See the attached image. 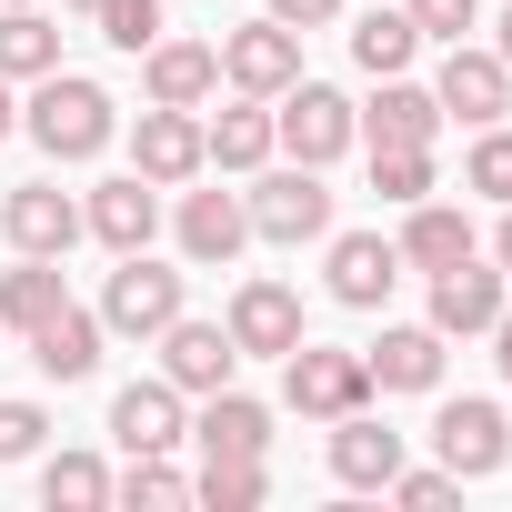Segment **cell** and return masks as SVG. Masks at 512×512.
Listing matches in <instances>:
<instances>
[{
	"mask_svg": "<svg viewBox=\"0 0 512 512\" xmlns=\"http://www.w3.org/2000/svg\"><path fill=\"white\" fill-rule=\"evenodd\" d=\"M322 292L342 312H382L402 292V251L382 231H322Z\"/></svg>",
	"mask_w": 512,
	"mask_h": 512,
	"instance_id": "8",
	"label": "cell"
},
{
	"mask_svg": "<svg viewBox=\"0 0 512 512\" xmlns=\"http://www.w3.org/2000/svg\"><path fill=\"white\" fill-rule=\"evenodd\" d=\"M0 231H11V251H41V262H61V251L81 241V201L61 181H21L11 201H0Z\"/></svg>",
	"mask_w": 512,
	"mask_h": 512,
	"instance_id": "20",
	"label": "cell"
},
{
	"mask_svg": "<svg viewBox=\"0 0 512 512\" xmlns=\"http://www.w3.org/2000/svg\"><path fill=\"white\" fill-rule=\"evenodd\" d=\"M352 121H362L372 151H432V141H442V101H432V81H412V71H382V91L352 101Z\"/></svg>",
	"mask_w": 512,
	"mask_h": 512,
	"instance_id": "11",
	"label": "cell"
},
{
	"mask_svg": "<svg viewBox=\"0 0 512 512\" xmlns=\"http://www.w3.org/2000/svg\"><path fill=\"white\" fill-rule=\"evenodd\" d=\"M272 141L292 151V161H312V171H332L352 141H362V121H352V91H332V81H292V91H272Z\"/></svg>",
	"mask_w": 512,
	"mask_h": 512,
	"instance_id": "4",
	"label": "cell"
},
{
	"mask_svg": "<svg viewBox=\"0 0 512 512\" xmlns=\"http://www.w3.org/2000/svg\"><path fill=\"white\" fill-rule=\"evenodd\" d=\"M392 251H402V272H452V262H472L482 251V231H472V211L462 201H402V231H392Z\"/></svg>",
	"mask_w": 512,
	"mask_h": 512,
	"instance_id": "15",
	"label": "cell"
},
{
	"mask_svg": "<svg viewBox=\"0 0 512 512\" xmlns=\"http://www.w3.org/2000/svg\"><path fill=\"white\" fill-rule=\"evenodd\" d=\"M41 71H61V21L41 11V0H0V81H41Z\"/></svg>",
	"mask_w": 512,
	"mask_h": 512,
	"instance_id": "26",
	"label": "cell"
},
{
	"mask_svg": "<svg viewBox=\"0 0 512 512\" xmlns=\"http://www.w3.org/2000/svg\"><path fill=\"white\" fill-rule=\"evenodd\" d=\"M482 342H492V362H502V382H512V302H502V322H492Z\"/></svg>",
	"mask_w": 512,
	"mask_h": 512,
	"instance_id": "39",
	"label": "cell"
},
{
	"mask_svg": "<svg viewBox=\"0 0 512 512\" xmlns=\"http://www.w3.org/2000/svg\"><path fill=\"white\" fill-rule=\"evenodd\" d=\"M61 302H71L61 292V262H41V251H21V262L0 272V332H41Z\"/></svg>",
	"mask_w": 512,
	"mask_h": 512,
	"instance_id": "27",
	"label": "cell"
},
{
	"mask_svg": "<svg viewBox=\"0 0 512 512\" xmlns=\"http://www.w3.org/2000/svg\"><path fill=\"white\" fill-rule=\"evenodd\" d=\"M282 402L302 412V422H342V412H362L372 402V362L362 352H332V342H292L282 352Z\"/></svg>",
	"mask_w": 512,
	"mask_h": 512,
	"instance_id": "5",
	"label": "cell"
},
{
	"mask_svg": "<svg viewBox=\"0 0 512 512\" xmlns=\"http://www.w3.org/2000/svg\"><path fill=\"white\" fill-rule=\"evenodd\" d=\"M21 131H31L51 161H101V151L121 141V101H111L101 81H81V71H41L31 101H21Z\"/></svg>",
	"mask_w": 512,
	"mask_h": 512,
	"instance_id": "1",
	"label": "cell"
},
{
	"mask_svg": "<svg viewBox=\"0 0 512 512\" xmlns=\"http://www.w3.org/2000/svg\"><path fill=\"white\" fill-rule=\"evenodd\" d=\"M372 191L402 211V201H422L432 191V151H372Z\"/></svg>",
	"mask_w": 512,
	"mask_h": 512,
	"instance_id": "34",
	"label": "cell"
},
{
	"mask_svg": "<svg viewBox=\"0 0 512 512\" xmlns=\"http://www.w3.org/2000/svg\"><path fill=\"white\" fill-rule=\"evenodd\" d=\"M11 91H21V81H0V141H11V131H21V101H11Z\"/></svg>",
	"mask_w": 512,
	"mask_h": 512,
	"instance_id": "42",
	"label": "cell"
},
{
	"mask_svg": "<svg viewBox=\"0 0 512 512\" xmlns=\"http://www.w3.org/2000/svg\"><path fill=\"white\" fill-rule=\"evenodd\" d=\"M402 11H412L422 41H472L482 31V0H402Z\"/></svg>",
	"mask_w": 512,
	"mask_h": 512,
	"instance_id": "35",
	"label": "cell"
},
{
	"mask_svg": "<svg viewBox=\"0 0 512 512\" xmlns=\"http://www.w3.org/2000/svg\"><path fill=\"white\" fill-rule=\"evenodd\" d=\"M81 231L111 251H151V231H161V181H141V171H121V181H91V201H81Z\"/></svg>",
	"mask_w": 512,
	"mask_h": 512,
	"instance_id": "13",
	"label": "cell"
},
{
	"mask_svg": "<svg viewBox=\"0 0 512 512\" xmlns=\"http://www.w3.org/2000/svg\"><path fill=\"white\" fill-rule=\"evenodd\" d=\"M41 442H51L41 402H0V462H41Z\"/></svg>",
	"mask_w": 512,
	"mask_h": 512,
	"instance_id": "36",
	"label": "cell"
},
{
	"mask_svg": "<svg viewBox=\"0 0 512 512\" xmlns=\"http://www.w3.org/2000/svg\"><path fill=\"white\" fill-rule=\"evenodd\" d=\"M382 492H392V502H402V512H442V502H452V492H462V472H442V462H432V472H412V462H402V472H392V482H382Z\"/></svg>",
	"mask_w": 512,
	"mask_h": 512,
	"instance_id": "37",
	"label": "cell"
},
{
	"mask_svg": "<svg viewBox=\"0 0 512 512\" xmlns=\"http://www.w3.org/2000/svg\"><path fill=\"white\" fill-rule=\"evenodd\" d=\"M221 81L231 91H251V101H272V91H292L302 81V31L292 21H241V31H221Z\"/></svg>",
	"mask_w": 512,
	"mask_h": 512,
	"instance_id": "10",
	"label": "cell"
},
{
	"mask_svg": "<svg viewBox=\"0 0 512 512\" xmlns=\"http://www.w3.org/2000/svg\"><path fill=\"white\" fill-rule=\"evenodd\" d=\"M492 51H502V71H512V0L492 11Z\"/></svg>",
	"mask_w": 512,
	"mask_h": 512,
	"instance_id": "41",
	"label": "cell"
},
{
	"mask_svg": "<svg viewBox=\"0 0 512 512\" xmlns=\"http://www.w3.org/2000/svg\"><path fill=\"white\" fill-rule=\"evenodd\" d=\"M131 171H141V181H161V191L201 181V171H211V161H201V111H171V101H151V111L131 121Z\"/></svg>",
	"mask_w": 512,
	"mask_h": 512,
	"instance_id": "14",
	"label": "cell"
},
{
	"mask_svg": "<svg viewBox=\"0 0 512 512\" xmlns=\"http://www.w3.org/2000/svg\"><path fill=\"white\" fill-rule=\"evenodd\" d=\"M111 442H121V452H181V442H191V402H181L161 372H151V382H121V392H111Z\"/></svg>",
	"mask_w": 512,
	"mask_h": 512,
	"instance_id": "19",
	"label": "cell"
},
{
	"mask_svg": "<svg viewBox=\"0 0 512 512\" xmlns=\"http://www.w3.org/2000/svg\"><path fill=\"white\" fill-rule=\"evenodd\" d=\"M221 332H231V352H241V362H282V352L302 342V292H292V282H272V272H251V282L231 292Z\"/></svg>",
	"mask_w": 512,
	"mask_h": 512,
	"instance_id": "9",
	"label": "cell"
},
{
	"mask_svg": "<svg viewBox=\"0 0 512 512\" xmlns=\"http://www.w3.org/2000/svg\"><path fill=\"white\" fill-rule=\"evenodd\" d=\"M352 61L382 81V71H412L422 61V31H412V11H392V0H372V11L352 21Z\"/></svg>",
	"mask_w": 512,
	"mask_h": 512,
	"instance_id": "28",
	"label": "cell"
},
{
	"mask_svg": "<svg viewBox=\"0 0 512 512\" xmlns=\"http://www.w3.org/2000/svg\"><path fill=\"white\" fill-rule=\"evenodd\" d=\"M101 312H81V302H61L41 332H31V362H41V382H91L101 372Z\"/></svg>",
	"mask_w": 512,
	"mask_h": 512,
	"instance_id": "25",
	"label": "cell"
},
{
	"mask_svg": "<svg viewBox=\"0 0 512 512\" xmlns=\"http://www.w3.org/2000/svg\"><path fill=\"white\" fill-rule=\"evenodd\" d=\"M272 151H282V141H272V101H251V91L201 121V161H211V171H241V181H251Z\"/></svg>",
	"mask_w": 512,
	"mask_h": 512,
	"instance_id": "24",
	"label": "cell"
},
{
	"mask_svg": "<svg viewBox=\"0 0 512 512\" xmlns=\"http://www.w3.org/2000/svg\"><path fill=\"white\" fill-rule=\"evenodd\" d=\"M432 452H442V472L492 482V472L512 462V412H502V402H482V392H462V402H442V412H432Z\"/></svg>",
	"mask_w": 512,
	"mask_h": 512,
	"instance_id": "7",
	"label": "cell"
},
{
	"mask_svg": "<svg viewBox=\"0 0 512 512\" xmlns=\"http://www.w3.org/2000/svg\"><path fill=\"white\" fill-rule=\"evenodd\" d=\"M41 502L51 512H101L111 502V462L101 452H51L41 462Z\"/></svg>",
	"mask_w": 512,
	"mask_h": 512,
	"instance_id": "29",
	"label": "cell"
},
{
	"mask_svg": "<svg viewBox=\"0 0 512 512\" xmlns=\"http://www.w3.org/2000/svg\"><path fill=\"white\" fill-rule=\"evenodd\" d=\"M392 472H402V432L372 422V402L342 412V422H332V482H342V492H382Z\"/></svg>",
	"mask_w": 512,
	"mask_h": 512,
	"instance_id": "23",
	"label": "cell"
},
{
	"mask_svg": "<svg viewBox=\"0 0 512 512\" xmlns=\"http://www.w3.org/2000/svg\"><path fill=\"white\" fill-rule=\"evenodd\" d=\"M502 302H512V282H502V262H452V272H432V332L442 342H482L492 322H502Z\"/></svg>",
	"mask_w": 512,
	"mask_h": 512,
	"instance_id": "12",
	"label": "cell"
},
{
	"mask_svg": "<svg viewBox=\"0 0 512 512\" xmlns=\"http://www.w3.org/2000/svg\"><path fill=\"white\" fill-rule=\"evenodd\" d=\"M362 362H372V392H442L452 342H442L432 322H382V342H372Z\"/></svg>",
	"mask_w": 512,
	"mask_h": 512,
	"instance_id": "22",
	"label": "cell"
},
{
	"mask_svg": "<svg viewBox=\"0 0 512 512\" xmlns=\"http://www.w3.org/2000/svg\"><path fill=\"white\" fill-rule=\"evenodd\" d=\"M191 442H201V462H262L272 452V402H251L241 382H221V392H201Z\"/></svg>",
	"mask_w": 512,
	"mask_h": 512,
	"instance_id": "16",
	"label": "cell"
},
{
	"mask_svg": "<svg viewBox=\"0 0 512 512\" xmlns=\"http://www.w3.org/2000/svg\"><path fill=\"white\" fill-rule=\"evenodd\" d=\"M272 21H292V31H332L342 21V0H262Z\"/></svg>",
	"mask_w": 512,
	"mask_h": 512,
	"instance_id": "38",
	"label": "cell"
},
{
	"mask_svg": "<svg viewBox=\"0 0 512 512\" xmlns=\"http://www.w3.org/2000/svg\"><path fill=\"white\" fill-rule=\"evenodd\" d=\"M462 191H482L492 211L512 201V131H502V121H482V131H472V151H462Z\"/></svg>",
	"mask_w": 512,
	"mask_h": 512,
	"instance_id": "32",
	"label": "cell"
},
{
	"mask_svg": "<svg viewBox=\"0 0 512 512\" xmlns=\"http://www.w3.org/2000/svg\"><path fill=\"white\" fill-rule=\"evenodd\" d=\"M111 502H131V512H181V502H191V472H171V452H131V472H111Z\"/></svg>",
	"mask_w": 512,
	"mask_h": 512,
	"instance_id": "30",
	"label": "cell"
},
{
	"mask_svg": "<svg viewBox=\"0 0 512 512\" xmlns=\"http://www.w3.org/2000/svg\"><path fill=\"white\" fill-rule=\"evenodd\" d=\"M231 372H241V352H231V332H221V322H191V312H181V322H161V382H171L181 402L221 392Z\"/></svg>",
	"mask_w": 512,
	"mask_h": 512,
	"instance_id": "18",
	"label": "cell"
},
{
	"mask_svg": "<svg viewBox=\"0 0 512 512\" xmlns=\"http://www.w3.org/2000/svg\"><path fill=\"white\" fill-rule=\"evenodd\" d=\"M101 332L111 342H161V322H181L191 312V272H171V262H151V251H121V272L101 282Z\"/></svg>",
	"mask_w": 512,
	"mask_h": 512,
	"instance_id": "2",
	"label": "cell"
},
{
	"mask_svg": "<svg viewBox=\"0 0 512 512\" xmlns=\"http://www.w3.org/2000/svg\"><path fill=\"white\" fill-rule=\"evenodd\" d=\"M432 101H442V121H462V131L502 121V111H512V71H502V51H492V41H442Z\"/></svg>",
	"mask_w": 512,
	"mask_h": 512,
	"instance_id": "6",
	"label": "cell"
},
{
	"mask_svg": "<svg viewBox=\"0 0 512 512\" xmlns=\"http://www.w3.org/2000/svg\"><path fill=\"white\" fill-rule=\"evenodd\" d=\"M91 21H101V41H111V51H131V61H141V51L171 31V21H161V0H101Z\"/></svg>",
	"mask_w": 512,
	"mask_h": 512,
	"instance_id": "33",
	"label": "cell"
},
{
	"mask_svg": "<svg viewBox=\"0 0 512 512\" xmlns=\"http://www.w3.org/2000/svg\"><path fill=\"white\" fill-rule=\"evenodd\" d=\"M191 502H211V512H262V502H272V472H262V462H201V472H191Z\"/></svg>",
	"mask_w": 512,
	"mask_h": 512,
	"instance_id": "31",
	"label": "cell"
},
{
	"mask_svg": "<svg viewBox=\"0 0 512 512\" xmlns=\"http://www.w3.org/2000/svg\"><path fill=\"white\" fill-rule=\"evenodd\" d=\"M71 11H101V0H71Z\"/></svg>",
	"mask_w": 512,
	"mask_h": 512,
	"instance_id": "43",
	"label": "cell"
},
{
	"mask_svg": "<svg viewBox=\"0 0 512 512\" xmlns=\"http://www.w3.org/2000/svg\"><path fill=\"white\" fill-rule=\"evenodd\" d=\"M141 91L171 101V111H201V101L221 91V41H171V31H161V41L141 51Z\"/></svg>",
	"mask_w": 512,
	"mask_h": 512,
	"instance_id": "21",
	"label": "cell"
},
{
	"mask_svg": "<svg viewBox=\"0 0 512 512\" xmlns=\"http://www.w3.org/2000/svg\"><path fill=\"white\" fill-rule=\"evenodd\" d=\"M492 262H502V282H512V201H502V221H492Z\"/></svg>",
	"mask_w": 512,
	"mask_h": 512,
	"instance_id": "40",
	"label": "cell"
},
{
	"mask_svg": "<svg viewBox=\"0 0 512 512\" xmlns=\"http://www.w3.org/2000/svg\"><path fill=\"white\" fill-rule=\"evenodd\" d=\"M241 211H251V241H282V251H302V241H322L332 231V181L312 171V161H292V171H251V191H241Z\"/></svg>",
	"mask_w": 512,
	"mask_h": 512,
	"instance_id": "3",
	"label": "cell"
},
{
	"mask_svg": "<svg viewBox=\"0 0 512 512\" xmlns=\"http://www.w3.org/2000/svg\"><path fill=\"white\" fill-rule=\"evenodd\" d=\"M171 241H181V262H191V272H231V251L251 241V211H241V191H181V211H171Z\"/></svg>",
	"mask_w": 512,
	"mask_h": 512,
	"instance_id": "17",
	"label": "cell"
}]
</instances>
